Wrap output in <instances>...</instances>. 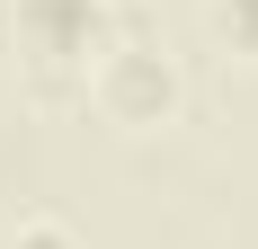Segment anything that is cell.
<instances>
[{"label":"cell","instance_id":"cell-3","mask_svg":"<svg viewBox=\"0 0 258 249\" xmlns=\"http://www.w3.org/2000/svg\"><path fill=\"white\" fill-rule=\"evenodd\" d=\"M214 36H223L240 63H258V0H214Z\"/></svg>","mask_w":258,"mask_h":249},{"label":"cell","instance_id":"cell-2","mask_svg":"<svg viewBox=\"0 0 258 249\" xmlns=\"http://www.w3.org/2000/svg\"><path fill=\"white\" fill-rule=\"evenodd\" d=\"M80 98L98 107L107 125H125V134H152V125H169L187 107V72H178V53L152 45V36H107V53L89 63V89Z\"/></svg>","mask_w":258,"mask_h":249},{"label":"cell","instance_id":"cell-1","mask_svg":"<svg viewBox=\"0 0 258 249\" xmlns=\"http://www.w3.org/2000/svg\"><path fill=\"white\" fill-rule=\"evenodd\" d=\"M107 36H116V0H9V45L36 98H80Z\"/></svg>","mask_w":258,"mask_h":249},{"label":"cell","instance_id":"cell-4","mask_svg":"<svg viewBox=\"0 0 258 249\" xmlns=\"http://www.w3.org/2000/svg\"><path fill=\"white\" fill-rule=\"evenodd\" d=\"M9 249H89V240H80L72 223H53V214H36V223H18V231H9Z\"/></svg>","mask_w":258,"mask_h":249}]
</instances>
